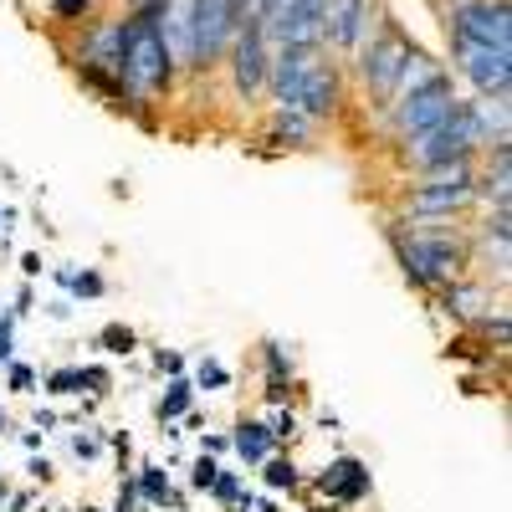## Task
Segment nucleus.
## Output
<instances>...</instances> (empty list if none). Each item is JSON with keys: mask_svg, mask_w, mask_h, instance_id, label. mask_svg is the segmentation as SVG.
<instances>
[{"mask_svg": "<svg viewBox=\"0 0 512 512\" xmlns=\"http://www.w3.org/2000/svg\"><path fill=\"white\" fill-rule=\"evenodd\" d=\"M267 93L277 103V113H303L308 123H323L344 103V72L338 62H328L323 41L318 47H272V67H267Z\"/></svg>", "mask_w": 512, "mask_h": 512, "instance_id": "obj_1", "label": "nucleus"}, {"mask_svg": "<svg viewBox=\"0 0 512 512\" xmlns=\"http://www.w3.org/2000/svg\"><path fill=\"white\" fill-rule=\"evenodd\" d=\"M134 6H159V0H128V11H134Z\"/></svg>", "mask_w": 512, "mask_h": 512, "instance_id": "obj_29", "label": "nucleus"}, {"mask_svg": "<svg viewBox=\"0 0 512 512\" xmlns=\"http://www.w3.org/2000/svg\"><path fill=\"white\" fill-rule=\"evenodd\" d=\"M477 200V164L461 159V164H436V169H420V180L405 195V210L415 221H441L456 216Z\"/></svg>", "mask_w": 512, "mask_h": 512, "instance_id": "obj_4", "label": "nucleus"}, {"mask_svg": "<svg viewBox=\"0 0 512 512\" xmlns=\"http://www.w3.org/2000/svg\"><path fill=\"white\" fill-rule=\"evenodd\" d=\"M446 31L482 41V47H507L512 52V6L507 0H451Z\"/></svg>", "mask_w": 512, "mask_h": 512, "instance_id": "obj_10", "label": "nucleus"}, {"mask_svg": "<svg viewBox=\"0 0 512 512\" xmlns=\"http://www.w3.org/2000/svg\"><path fill=\"white\" fill-rule=\"evenodd\" d=\"M226 67H231V88L251 103V98H262L267 93V67H272V36L262 26V16L246 11L236 36H231V47H226Z\"/></svg>", "mask_w": 512, "mask_h": 512, "instance_id": "obj_6", "label": "nucleus"}, {"mask_svg": "<svg viewBox=\"0 0 512 512\" xmlns=\"http://www.w3.org/2000/svg\"><path fill=\"white\" fill-rule=\"evenodd\" d=\"M441 303H446L451 318H487L482 308H492V292L487 287H466V277H461V282L441 287Z\"/></svg>", "mask_w": 512, "mask_h": 512, "instance_id": "obj_15", "label": "nucleus"}, {"mask_svg": "<svg viewBox=\"0 0 512 512\" xmlns=\"http://www.w3.org/2000/svg\"><path fill=\"white\" fill-rule=\"evenodd\" d=\"M134 492H144L149 502H169V477H159L154 466H144V477L134 482Z\"/></svg>", "mask_w": 512, "mask_h": 512, "instance_id": "obj_21", "label": "nucleus"}, {"mask_svg": "<svg viewBox=\"0 0 512 512\" xmlns=\"http://www.w3.org/2000/svg\"><path fill=\"white\" fill-rule=\"evenodd\" d=\"M246 16V0H195V57L190 72H210L226 62V47Z\"/></svg>", "mask_w": 512, "mask_h": 512, "instance_id": "obj_8", "label": "nucleus"}, {"mask_svg": "<svg viewBox=\"0 0 512 512\" xmlns=\"http://www.w3.org/2000/svg\"><path fill=\"white\" fill-rule=\"evenodd\" d=\"M318 487L328 497H338V502H359V497H369V466L354 461V456H344V461H333L328 472L318 477Z\"/></svg>", "mask_w": 512, "mask_h": 512, "instance_id": "obj_14", "label": "nucleus"}, {"mask_svg": "<svg viewBox=\"0 0 512 512\" xmlns=\"http://www.w3.org/2000/svg\"><path fill=\"white\" fill-rule=\"evenodd\" d=\"M456 103H461V98H456V88H451V77H446V72H436L431 82H425V88H415V93L395 98L384 113H390L395 139H400V144H410V139H420V134H425V128L446 123Z\"/></svg>", "mask_w": 512, "mask_h": 512, "instance_id": "obj_7", "label": "nucleus"}, {"mask_svg": "<svg viewBox=\"0 0 512 512\" xmlns=\"http://www.w3.org/2000/svg\"><path fill=\"white\" fill-rule=\"evenodd\" d=\"M159 36L169 47L175 72H190V57H195V0H159Z\"/></svg>", "mask_w": 512, "mask_h": 512, "instance_id": "obj_12", "label": "nucleus"}, {"mask_svg": "<svg viewBox=\"0 0 512 512\" xmlns=\"http://www.w3.org/2000/svg\"><path fill=\"white\" fill-rule=\"evenodd\" d=\"M451 62L477 88V98H512V52L507 47H482V41L451 36Z\"/></svg>", "mask_w": 512, "mask_h": 512, "instance_id": "obj_9", "label": "nucleus"}, {"mask_svg": "<svg viewBox=\"0 0 512 512\" xmlns=\"http://www.w3.org/2000/svg\"><path fill=\"white\" fill-rule=\"evenodd\" d=\"M72 287H77V292H88V297H98V292H103V277H93V272H88V277H77Z\"/></svg>", "mask_w": 512, "mask_h": 512, "instance_id": "obj_26", "label": "nucleus"}, {"mask_svg": "<svg viewBox=\"0 0 512 512\" xmlns=\"http://www.w3.org/2000/svg\"><path fill=\"white\" fill-rule=\"evenodd\" d=\"M384 26L379 0H323V41L338 52H359Z\"/></svg>", "mask_w": 512, "mask_h": 512, "instance_id": "obj_11", "label": "nucleus"}, {"mask_svg": "<svg viewBox=\"0 0 512 512\" xmlns=\"http://www.w3.org/2000/svg\"><path fill=\"white\" fill-rule=\"evenodd\" d=\"M123 93L144 103V98H164L175 88V62L159 36V6H134L123 16V36H118V62H113Z\"/></svg>", "mask_w": 512, "mask_h": 512, "instance_id": "obj_2", "label": "nucleus"}, {"mask_svg": "<svg viewBox=\"0 0 512 512\" xmlns=\"http://www.w3.org/2000/svg\"><path fill=\"white\" fill-rule=\"evenodd\" d=\"M246 6H251V0H246Z\"/></svg>", "mask_w": 512, "mask_h": 512, "instance_id": "obj_30", "label": "nucleus"}, {"mask_svg": "<svg viewBox=\"0 0 512 512\" xmlns=\"http://www.w3.org/2000/svg\"><path fill=\"white\" fill-rule=\"evenodd\" d=\"M354 57H359V82L369 88V98H374L379 108H390V103H395V88H400V72H405V62L415 57V41H410L395 21H384Z\"/></svg>", "mask_w": 512, "mask_h": 512, "instance_id": "obj_5", "label": "nucleus"}, {"mask_svg": "<svg viewBox=\"0 0 512 512\" xmlns=\"http://www.w3.org/2000/svg\"><path fill=\"white\" fill-rule=\"evenodd\" d=\"M216 477H221V466L210 461V456H200V466H195V487L205 492V487H216Z\"/></svg>", "mask_w": 512, "mask_h": 512, "instance_id": "obj_23", "label": "nucleus"}, {"mask_svg": "<svg viewBox=\"0 0 512 512\" xmlns=\"http://www.w3.org/2000/svg\"><path fill=\"white\" fill-rule=\"evenodd\" d=\"M395 251H400V267L415 287H451L472 267L466 246L446 231H410V236L395 231Z\"/></svg>", "mask_w": 512, "mask_h": 512, "instance_id": "obj_3", "label": "nucleus"}, {"mask_svg": "<svg viewBox=\"0 0 512 512\" xmlns=\"http://www.w3.org/2000/svg\"><path fill=\"white\" fill-rule=\"evenodd\" d=\"M231 446H236L241 461H267L272 456V431H267V425H256V420H241Z\"/></svg>", "mask_w": 512, "mask_h": 512, "instance_id": "obj_16", "label": "nucleus"}, {"mask_svg": "<svg viewBox=\"0 0 512 512\" xmlns=\"http://www.w3.org/2000/svg\"><path fill=\"white\" fill-rule=\"evenodd\" d=\"M226 379H231V374H226L221 364H205V369H200V384H210V390H221Z\"/></svg>", "mask_w": 512, "mask_h": 512, "instance_id": "obj_24", "label": "nucleus"}, {"mask_svg": "<svg viewBox=\"0 0 512 512\" xmlns=\"http://www.w3.org/2000/svg\"><path fill=\"white\" fill-rule=\"evenodd\" d=\"M47 390H52V395H77V390H82V369H57V374L47 379Z\"/></svg>", "mask_w": 512, "mask_h": 512, "instance_id": "obj_22", "label": "nucleus"}, {"mask_svg": "<svg viewBox=\"0 0 512 512\" xmlns=\"http://www.w3.org/2000/svg\"><path fill=\"white\" fill-rule=\"evenodd\" d=\"M216 497H221V502H236V497H241V482H236V477H216Z\"/></svg>", "mask_w": 512, "mask_h": 512, "instance_id": "obj_25", "label": "nucleus"}, {"mask_svg": "<svg viewBox=\"0 0 512 512\" xmlns=\"http://www.w3.org/2000/svg\"><path fill=\"white\" fill-rule=\"evenodd\" d=\"M98 344H103L108 354H128V349H134V328H123V323H108V328L98 333Z\"/></svg>", "mask_w": 512, "mask_h": 512, "instance_id": "obj_20", "label": "nucleus"}, {"mask_svg": "<svg viewBox=\"0 0 512 512\" xmlns=\"http://www.w3.org/2000/svg\"><path fill=\"white\" fill-rule=\"evenodd\" d=\"M267 487L272 492H292L297 487V466H292V456H267Z\"/></svg>", "mask_w": 512, "mask_h": 512, "instance_id": "obj_18", "label": "nucleus"}, {"mask_svg": "<svg viewBox=\"0 0 512 512\" xmlns=\"http://www.w3.org/2000/svg\"><path fill=\"white\" fill-rule=\"evenodd\" d=\"M47 11H52V21H62V26H82V21H93L98 0H47Z\"/></svg>", "mask_w": 512, "mask_h": 512, "instance_id": "obj_17", "label": "nucleus"}, {"mask_svg": "<svg viewBox=\"0 0 512 512\" xmlns=\"http://www.w3.org/2000/svg\"><path fill=\"white\" fill-rule=\"evenodd\" d=\"M277 41H287V47H318V41H323V0H292V11H287ZM277 41H272V47H277Z\"/></svg>", "mask_w": 512, "mask_h": 512, "instance_id": "obj_13", "label": "nucleus"}, {"mask_svg": "<svg viewBox=\"0 0 512 512\" xmlns=\"http://www.w3.org/2000/svg\"><path fill=\"white\" fill-rule=\"evenodd\" d=\"M185 410H190V384L175 379V384H169V395L159 400V420H175V415H185Z\"/></svg>", "mask_w": 512, "mask_h": 512, "instance_id": "obj_19", "label": "nucleus"}, {"mask_svg": "<svg viewBox=\"0 0 512 512\" xmlns=\"http://www.w3.org/2000/svg\"><path fill=\"white\" fill-rule=\"evenodd\" d=\"M11 384H16V390H26V384H31V369L16 364V369H11Z\"/></svg>", "mask_w": 512, "mask_h": 512, "instance_id": "obj_28", "label": "nucleus"}, {"mask_svg": "<svg viewBox=\"0 0 512 512\" xmlns=\"http://www.w3.org/2000/svg\"><path fill=\"white\" fill-rule=\"evenodd\" d=\"M159 369H169V374H180V369H185V359H180V354H159Z\"/></svg>", "mask_w": 512, "mask_h": 512, "instance_id": "obj_27", "label": "nucleus"}]
</instances>
